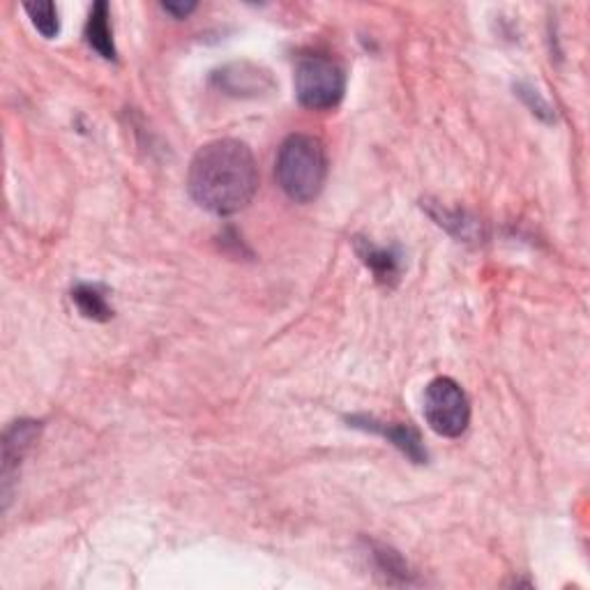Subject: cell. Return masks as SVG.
Returning a JSON list of instances; mask_svg holds the SVG:
<instances>
[{"mask_svg": "<svg viewBox=\"0 0 590 590\" xmlns=\"http://www.w3.org/2000/svg\"><path fill=\"white\" fill-rule=\"evenodd\" d=\"M187 189L208 213L236 215L251 204L259 189L257 157L238 138H215L192 157Z\"/></svg>", "mask_w": 590, "mask_h": 590, "instance_id": "cell-1", "label": "cell"}, {"mask_svg": "<svg viewBox=\"0 0 590 590\" xmlns=\"http://www.w3.org/2000/svg\"><path fill=\"white\" fill-rule=\"evenodd\" d=\"M275 178L291 201H314L328 178V157L323 144L312 134H291L279 148Z\"/></svg>", "mask_w": 590, "mask_h": 590, "instance_id": "cell-2", "label": "cell"}, {"mask_svg": "<svg viewBox=\"0 0 590 590\" xmlns=\"http://www.w3.org/2000/svg\"><path fill=\"white\" fill-rule=\"evenodd\" d=\"M344 68L325 55H302L296 65V97L304 108L330 111L344 100Z\"/></svg>", "mask_w": 590, "mask_h": 590, "instance_id": "cell-3", "label": "cell"}, {"mask_svg": "<svg viewBox=\"0 0 590 590\" xmlns=\"http://www.w3.org/2000/svg\"><path fill=\"white\" fill-rule=\"evenodd\" d=\"M427 425L445 438H459L470 425V402L464 387L447 379L438 376L425 387V406H423Z\"/></svg>", "mask_w": 590, "mask_h": 590, "instance_id": "cell-4", "label": "cell"}, {"mask_svg": "<svg viewBox=\"0 0 590 590\" xmlns=\"http://www.w3.org/2000/svg\"><path fill=\"white\" fill-rule=\"evenodd\" d=\"M40 432H42V423H38V420H19V423H12L6 429V436H3V500H6V508L10 503L14 473L21 466V459L28 455V449H31L33 443L40 438Z\"/></svg>", "mask_w": 590, "mask_h": 590, "instance_id": "cell-5", "label": "cell"}, {"mask_svg": "<svg viewBox=\"0 0 590 590\" xmlns=\"http://www.w3.org/2000/svg\"><path fill=\"white\" fill-rule=\"evenodd\" d=\"M349 423L355 429H368V432L381 434L392 445L400 447L402 453L411 462H415V464L427 462V449L423 445V438H420V434L411 425H402V423H379V420L368 417V415H353V417H349Z\"/></svg>", "mask_w": 590, "mask_h": 590, "instance_id": "cell-6", "label": "cell"}, {"mask_svg": "<svg viewBox=\"0 0 590 590\" xmlns=\"http://www.w3.org/2000/svg\"><path fill=\"white\" fill-rule=\"evenodd\" d=\"M358 255L364 261V266L374 272L381 284L392 287L400 279L402 266L397 251H392L387 247H376L370 240H358Z\"/></svg>", "mask_w": 590, "mask_h": 590, "instance_id": "cell-7", "label": "cell"}, {"mask_svg": "<svg viewBox=\"0 0 590 590\" xmlns=\"http://www.w3.org/2000/svg\"><path fill=\"white\" fill-rule=\"evenodd\" d=\"M111 14H108V6L104 3H95V8L91 10L89 23H86V40L89 44L102 55L106 61H114L116 59V46H114V31H111Z\"/></svg>", "mask_w": 590, "mask_h": 590, "instance_id": "cell-8", "label": "cell"}, {"mask_svg": "<svg viewBox=\"0 0 590 590\" xmlns=\"http://www.w3.org/2000/svg\"><path fill=\"white\" fill-rule=\"evenodd\" d=\"M72 300L79 307V312L86 319L108 321L111 317H114V309L108 307L104 291L100 287H95V284H79L72 291Z\"/></svg>", "mask_w": 590, "mask_h": 590, "instance_id": "cell-9", "label": "cell"}, {"mask_svg": "<svg viewBox=\"0 0 590 590\" xmlns=\"http://www.w3.org/2000/svg\"><path fill=\"white\" fill-rule=\"evenodd\" d=\"M25 12H28V17H31L33 25L38 28V31L46 40L59 35L61 21H59V10H55L53 3H28L25 6Z\"/></svg>", "mask_w": 590, "mask_h": 590, "instance_id": "cell-10", "label": "cell"}, {"mask_svg": "<svg viewBox=\"0 0 590 590\" xmlns=\"http://www.w3.org/2000/svg\"><path fill=\"white\" fill-rule=\"evenodd\" d=\"M164 12L174 14L176 19H185L187 14H192L196 10V3H162Z\"/></svg>", "mask_w": 590, "mask_h": 590, "instance_id": "cell-11", "label": "cell"}]
</instances>
